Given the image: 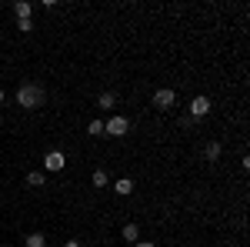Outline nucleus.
<instances>
[{
	"mask_svg": "<svg viewBox=\"0 0 250 247\" xmlns=\"http://www.w3.org/2000/svg\"><path fill=\"white\" fill-rule=\"evenodd\" d=\"M40 104H43V87H40V84L27 80V84L17 87V107H23V111H37Z\"/></svg>",
	"mask_w": 250,
	"mask_h": 247,
	"instance_id": "f257e3e1",
	"label": "nucleus"
},
{
	"mask_svg": "<svg viewBox=\"0 0 250 247\" xmlns=\"http://www.w3.org/2000/svg\"><path fill=\"white\" fill-rule=\"evenodd\" d=\"M127 131H130V120L124 114H114L110 120H104V137H124Z\"/></svg>",
	"mask_w": 250,
	"mask_h": 247,
	"instance_id": "f03ea898",
	"label": "nucleus"
},
{
	"mask_svg": "<svg viewBox=\"0 0 250 247\" xmlns=\"http://www.w3.org/2000/svg\"><path fill=\"white\" fill-rule=\"evenodd\" d=\"M173 104H177V94H173L170 87H160V90L154 94V107L157 111H170Z\"/></svg>",
	"mask_w": 250,
	"mask_h": 247,
	"instance_id": "7ed1b4c3",
	"label": "nucleus"
},
{
	"mask_svg": "<svg viewBox=\"0 0 250 247\" xmlns=\"http://www.w3.org/2000/svg\"><path fill=\"white\" fill-rule=\"evenodd\" d=\"M187 114H190L193 120L207 117V114H210V97H204V94H200V97H193V100H190V111H187Z\"/></svg>",
	"mask_w": 250,
	"mask_h": 247,
	"instance_id": "20e7f679",
	"label": "nucleus"
},
{
	"mask_svg": "<svg viewBox=\"0 0 250 247\" xmlns=\"http://www.w3.org/2000/svg\"><path fill=\"white\" fill-rule=\"evenodd\" d=\"M67 167V157H63V151H50L47 157H43V171H50V174H57Z\"/></svg>",
	"mask_w": 250,
	"mask_h": 247,
	"instance_id": "39448f33",
	"label": "nucleus"
},
{
	"mask_svg": "<svg viewBox=\"0 0 250 247\" xmlns=\"http://www.w3.org/2000/svg\"><path fill=\"white\" fill-rule=\"evenodd\" d=\"M220 154H224V147H220V144H217V140H207V144H204V160H220Z\"/></svg>",
	"mask_w": 250,
	"mask_h": 247,
	"instance_id": "423d86ee",
	"label": "nucleus"
},
{
	"mask_svg": "<svg viewBox=\"0 0 250 247\" xmlns=\"http://www.w3.org/2000/svg\"><path fill=\"white\" fill-rule=\"evenodd\" d=\"M114 190L120 197H130V194H134V180H130V177H120V180H114Z\"/></svg>",
	"mask_w": 250,
	"mask_h": 247,
	"instance_id": "0eeeda50",
	"label": "nucleus"
},
{
	"mask_svg": "<svg viewBox=\"0 0 250 247\" xmlns=\"http://www.w3.org/2000/svg\"><path fill=\"white\" fill-rule=\"evenodd\" d=\"M30 14H34V7H30L27 0H17V3H14V17L17 20H30Z\"/></svg>",
	"mask_w": 250,
	"mask_h": 247,
	"instance_id": "6e6552de",
	"label": "nucleus"
},
{
	"mask_svg": "<svg viewBox=\"0 0 250 247\" xmlns=\"http://www.w3.org/2000/svg\"><path fill=\"white\" fill-rule=\"evenodd\" d=\"M114 104H117V94H114V90H107V94L97 97V107H100V111H110Z\"/></svg>",
	"mask_w": 250,
	"mask_h": 247,
	"instance_id": "1a4fd4ad",
	"label": "nucleus"
},
{
	"mask_svg": "<svg viewBox=\"0 0 250 247\" xmlns=\"http://www.w3.org/2000/svg\"><path fill=\"white\" fill-rule=\"evenodd\" d=\"M27 187H47V177H43V171H30V174H27Z\"/></svg>",
	"mask_w": 250,
	"mask_h": 247,
	"instance_id": "9d476101",
	"label": "nucleus"
},
{
	"mask_svg": "<svg viewBox=\"0 0 250 247\" xmlns=\"http://www.w3.org/2000/svg\"><path fill=\"white\" fill-rule=\"evenodd\" d=\"M23 244H27V247H47V237H43L40 230H34V234L23 237Z\"/></svg>",
	"mask_w": 250,
	"mask_h": 247,
	"instance_id": "9b49d317",
	"label": "nucleus"
},
{
	"mask_svg": "<svg viewBox=\"0 0 250 247\" xmlns=\"http://www.w3.org/2000/svg\"><path fill=\"white\" fill-rule=\"evenodd\" d=\"M90 184H94L97 190H100V187H107V184H110V177H107V171H100V167H97V171H94V177H90Z\"/></svg>",
	"mask_w": 250,
	"mask_h": 247,
	"instance_id": "f8f14e48",
	"label": "nucleus"
},
{
	"mask_svg": "<svg viewBox=\"0 0 250 247\" xmlns=\"http://www.w3.org/2000/svg\"><path fill=\"white\" fill-rule=\"evenodd\" d=\"M87 134H90V137H104V120H100V117H94V120L87 124Z\"/></svg>",
	"mask_w": 250,
	"mask_h": 247,
	"instance_id": "ddd939ff",
	"label": "nucleus"
},
{
	"mask_svg": "<svg viewBox=\"0 0 250 247\" xmlns=\"http://www.w3.org/2000/svg\"><path fill=\"white\" fill-rule=\"evenodd\" d=\"M137 237H140V227H137V224H124V241L137 244Z\"/></svg>",
	"mask_w": 250,
	"mask_h": 247,
	"instance_id": "4468645a",
	"label": "nucleus"
},
{
	"mask_svg": "<svg viewBox=\"0 0 250 247\" xmlns=\"http://www.w3.org/2000/svg\"><path fill=\"white\" fill-rule=\"evenodd\" d=\"M17 30L20 34H30L34 30V20H17Z\"/></svg>",
	"mask_w": 250,
	"mask_h": 247,
	"instance_id": "2eb2a0df",
	"label": "nucleus"
},
{
	"mask_svg": "<svg viewBox=\"0 0 250 247\" xmlns=\"http://www.w3.org/2000/svg\"><path fill=\"white\" fill-rule=\"evenodd\" d=\"M134 247H154V241H137Z\"/></svg>",
	"mask_w": 250,
	"mask_h": 247,
	"instance_id": "dca6fc26",
	"label": "nucleus"
},
{
	"mask_svg": "<svg viewBox=\"0 0 250 247\" xmlns=\"http://www.w3.org/2000/svg\"><path fill=\"white\" fill-rule=\"evenodd\" d=\"M63 247H83V244H80V241H67Z\"/></svg>",
	"mask_w": 250,
	"mask_h": 247,
	"instance_id": "f3484780",
	"label": "nucleus"
},
{
	"mask_svg": "<svg viewBox=\"0 0 250 247\" xmlns=\"http://www.w3.org/2000/svg\"><path fill=\"white\" fill-rule=\"evenodd\" d=\"M0 104H3V90H0Z\"/></svg>",
	"mask_w": 250,
	"mask_h": 247,
	"instance_id": "a211bd4d",
	"label": "nucleus"
}]
</instances>
